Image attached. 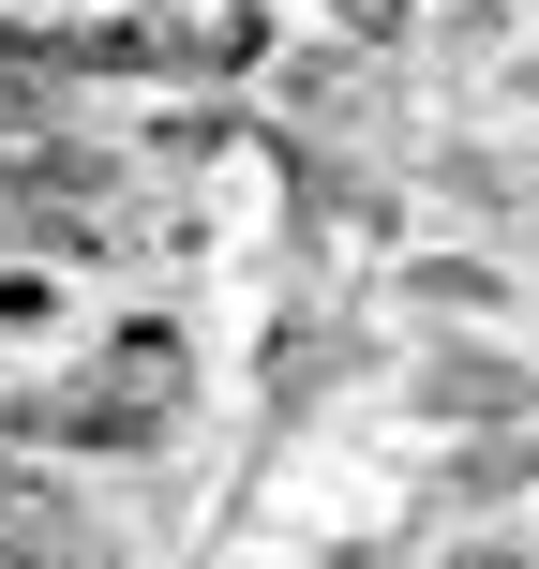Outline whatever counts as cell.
<instances>
[{
	"label": "cell",
	"mask_w": 539,
	"mask_h": 569,
	"mask_svg": "<svg viewBox=\"0 0 539 569\" xmlns=\"http://www.w3.org/2000/svg\"><path fill=\"white\" fill-rule=\"evenodd\" d=\"M420 390H435V420H525V405H539V390H525V360H465V345L420 375Z\"/></svg>",
	"instance_id": "1"
},
{
	"label": "cell",
	"mask_w": 539,
	"mask_h": 569,
	"mask_svg": "<svg viewBox=\"0 0 539 569\" xmlns=\"http://www.w3.org/2000/svg\"><path fill=\"white\" fill-rule=\"evenodd\" d=\"M405 284H420V315H465V300H510V284H495V256H420V270H405Z\"/></svg>",
	"instance_id": "2"
},
{
	"label": "cell",
	"mask_w": 539,
	"mask_h": 569,
	"mask_svg": "<svg viewBox=\"0 0 539 569\" xmlns=\"http://www.w3.org/2000/svg\"><path fill=\"white\" fill-rule=\"evenodd\" d=\"M330 30H360V46H390V30H405V0H330Z\"/></svg>",
	"instance_id": "3"
}]
</instances>
